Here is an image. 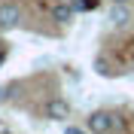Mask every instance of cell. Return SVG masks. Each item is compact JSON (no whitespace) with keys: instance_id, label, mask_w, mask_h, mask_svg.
<instances>
[{"instance_id":"1","label":"cell","mask_w":134,"mask_h":134,"mask_svg":"<svg viewBox=\"0 0 134 134\" xmlns=\"http://www.w3.org/2000/svg\"><path fill=\"white\" fill-rule=\"evenodd\" d=\"M119 125H122L119 116L110 113V110H94V113H88V122H85L88 134H110V131H116Z\"/></svg>"},{"instance_id":"2","label":"cell","mask_w":134,"mask_h":134,"mask_svg":"<svg viewBox=\"0 0 134 134\" xmlns=\"http://www.w3.org/2000/svg\"><path fill=\"white\" fill-rule=\"evenodd\" d=\"M70 113H73V110H70V104H67L64 98H49L43 104V116L52 119V122H67Z\"/></svg>"},{"instance_id":"3","label":"cell","mask_w":134,"mask_h":134,"mask_svg":"<svg viewBox=\"0 0 134 134\" xmlns=\"http://www.w3.org/2000/svg\"><path fill=\"white\" fill-rule=\"evenodd\" d=\"M21 18H25V12L18 3H0V31H15Z\"/></svg>"},{"instance_id":"4","label":"cell","mask_w":134,"mask_h":134,"mask_svg":"<svg viewBox=\"0 0 134 134\" xmlns=\"http://www.w3.org/2000/svg\"><path fill=\"white\" fill-rule=\"evenodd\" d=\"M131 21H134V9L128 3H110V25L116 31H125Z\"/></svg>"},{"instance_id":"5","label":"cell","mask_w":134,"mask_h":134,"mask_svg":"<svg viewBox=\"0 0 134 134\" xmlns=\"http://www.w3.org/2000/svg\"><path fill=\"white\" fill-rule=\"evenodd\" d=\"M73 6H67V3H55L52 6V21H58V25H70L73 21Z\"/></svg>"},{"instance_id":"6","label":"cell","mask_w":134,"mask_h":134,"mask_svg":"<svg viewBox=\"0 0 134 134\" xmlns=\"http://www.w3.org/2000/svg\"><path fill=\"white\" fill-rule=\"evenodd\" d=\"M94 73L98 76H116V70H113V64H110L104 55H98V58H94Z\"/></svg>"},{"instance_id":"7","label":"cell","mask_w":134,"mask_h":134,"mask_svg":"<svg viewBox=\"0 0 134 134\" xmlns=\"http://www.w3.org/2000/svg\"><path fill=\"white\" fill-rule=\"evenodd\" d=\"M98 3H100V0H76V3H73V9H76V12H79V9H94Z\"/></svg>"},{"instance_id":"8","label":"cell","mask_w":134,"mask_h":134,"mask_svg":"<svg viewBox=\"0 0 134 134\" xmlns=\"http://www.w3.org/2000/svg\"><path fill=\"white\" fill-rule=\"evenodd\" d=\"M64 134H88V128H79V125H64Z\"/></svg>"},{"instance_id":"9","label":"cell","mask_w":134,"mask_h":134,"mask_svg":"<svg viewBox=\"0 0 134 134\" xmlns=\"http://www.w3.org/2000/svg\"><path fill=\"white\" fill-rule=\"evenodd\" d=\"M6 61V43H0V64Z\"/></svg>"},{"instance_id":"10","label":"cell","mask_w":134,"mask_h":134,"mask_svg":"<svg viewBox=\"0 0 134 134\" xmlns=\"http://www.w3.org/2000/svg\"><path fill=\"white\" fill-rule=\"evenodd\" d=\"M110 3H131V0H110Z\"/></svg>"}]
</instances>
